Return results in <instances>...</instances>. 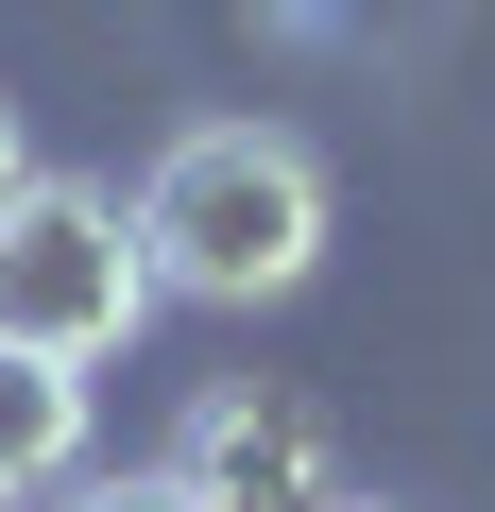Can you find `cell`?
<instances>
[{"label": "cell", "instance_id": "cell-1", "mask_svg": "<svg viewBox=\"0 0 495 512\" xmlns=\"http://www.w3.org/2000/svg\"><path fill=\"white\" fill-rule=\"evenodd\" d=\"M137 256L154 308H274L325 274V154L274 120H188L137 171Z\"/></svg>", "mask_w": 495, "mask_h": 512}, {"label": "cell", "instance_id": "cell-2", "mask_svg": "<svg viewBox=\"0 0 495 512\" xmlns=\"http://www.w3.org/2000/svg\"><path fill=\"white\" fill-rule=\"evenodd\" d=\"M154 325V256H137V205L86 188V171H35L18 205H0V342L35 359H120Z\"/></svg>", "mask_w": 495, "mask_h": 512}, {"label": "cell", "instance_id": "cell-3", "mask_svg": "<svg viewBox=\"0 0 495 512\" xmlns=\"http://www.w3.org/2000/svg\"><path fill=\"white\" fill-rule=\"evenodd\" d=\"M171 478H188L205 512H325V495H342V478H325V427H308L291 393H205Z\"/></svg>", "mask_w": 495, "mask_h": 512}, {"label": "cell", "instance_id": "cell-4", "mask_svg": "<svg viewBox=\"0 0 495 512\" xmlns=\"http://www.w3.org/2000/svg\"><path fill=\"white\" fill-rule=\"evenodd\" d=\"M86 478V376L69 359H35V342H0V495H69Z\"/></svg>", "mask_w": 495, "mask_h": 512}, {"label": "cell", "instance_id": "cell-5", "mask_svg": "<svg viewBox=\"0 0 495 512\" xmlns=\"http://www.w3.org/2000/svg\"><path fill=\"white\" fill-rule=\"evenodd\" d=\"M52 512H205V495H188V478H69Z\"/></svg>", "mask_w": 495, "mask_h": 512}, {"label": "cell", "instance_id": "cell-6", "mask_svg": "<svg viewBox=\"0 0 495 512\" xmlns=\"http://www.w3.org/2000/svg\"><path fill=\"white\" fill-rule=\"evenodd\" d=\"M18 188H35V154H18V103H0V205H18Z\"/></svg>", "mask_w": 495, "mask_h": 512}, {"label": "cell", "instance_id": "cell-7", "mask_svg": "<svg viewBox=\"0 0 495 512\" xmlns=\"http://www.w3.org/2000/svg\"><path fill=\"white\" fill-rule=\"evenodd\" d=\"M325 512H376V495H325Z\"/></svg>", "mask_w": 495, "mask_h": 512}, {"label": "cell", "instance_id": "cell-8", "mask_svg": "<svg viewBox=\"0 0 495 512\" xmlns=\"http://www.w3.org/2000/svg\"><path fill=\"white\" fill-rule=\"evenodd\" d=\"M0 512H18V495H0Z\"/></svg>", "mask_w": 495, "mask_h": 512}]
</instances>
